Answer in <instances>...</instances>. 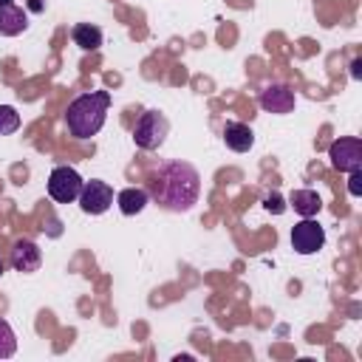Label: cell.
Instances as JSON below:
<instances>
[{"instance_id": "cell-12", "label": "cell", "mask_w": 362, "mask_h": 362, "mask_svg": "<svg viewBox=\"0 0 362 362\" xmlns=\"http://www.w3.org/2000/svg\"><path fill=\"white\" fill-rule=\"evenodd\" d=\"M147 201H150V195H147V189H141V187H127V189H122V192L116 195V204H119L122 215H139V212L147 206Z\"/></svg>"}, {"instance_id": "cell-21", "label": "cell", "mask_w": 362, "mask_h": 362, "mask_svg": "<svg viewBox=\"0 0 362 362\" xmlns=\"http://www.w3.org/2000/svg\"><path fill=\"white\" fill-rule=\"evenodd\" d=\"M8 3H11V0H0V6H8Z\"/></svg>"}, {"instance_id": "cell-14", "label": "cell", "mask_w": 362, "mask_h": 362, "mask_svg": "<svg viewBox=\"0 0 362 362\" xmlns=\"http://www.w3.org/2000/svg\"><path fill=\"white\" fill-rule=\"evenodd\" d=\"M71 37H74V42L82 51H96L102 45V28L99 25H90V23H76L71 28Z\"/></svg>"}, {"instance_id": "cell-18", "label": "cell", "mask_w": 362, "mask_h": 362, "mask_svg": "<svg viewBox=\"0 0 362 362\" xmlns=\"http://www.w3.org/2000/svg\"><path fill=\"white\" fill-rule=\"evenodd\" d=\"M359 181H362V170H354L351 178H348V192H351V195H359V192H362V184H359Z\"/></svg>"}, {"instance_id": "cell-17", "label": "cell", "mask_w": 362, "mask_h": 362, "mask_svg": "<svg viewBox=\"0 0 362 362\" xmlns=\"http://www.w3.org/2000/svg\"><path fill=\"white\" fill-rule=\"evenodd\" d=\"M263 206H266L269 212H274V215H280V212H286V204H283V198H280L277 192H272V195H266V201H263Z\"/></svg>"}, {"instance_id": "cell-9", "label": "cell", "mask_w": 362, "mask_h": 362, "mask_svg": "<svg viewBox=\"0 0 362 362\" xmlns=\"http://www.w3.org/2000/svg\"><path fill=\"white\" fill-rule=\"evenodd\" d=\"M260 107L266 113H291L294 110V90L288 85H280V82H272L260 90Z\"/></svg>"}, {"instance_id": "cell-7", "label": "cell", "mask_w": 362, "mask_h": 362, "mask_svg": "<svg viewBox=\"0 0 362 362\" xmlns=\"http://www.w3.org/2000/svg\"><path fill=\"white\" fill-rule=\"evenodd\" d=\"M322 243H325V229L317 221L303 218L300 223H294V229H291V249L297 255H314V252L322 249Z\"/></svg>"}, {"instance_id": "cell-16", "label": "cell", "mask_w": 362, "mask_h": 362, "mask_svg": "<svg viewBox=\"0 0 362 362\" xmlns=\"http://www.w3.org/2000/svg\"><path fill=\"white\" fill-rule=\"evenodd\" d=\"M20 127V113L11 105H0V136H8Z\"/></svg>"}, {"instance_id": "cell-8", "label": "cell", "mask_w": 362, "mask_h": 362, "mask_svg": "<svg viewBox=\"0 0 362 362\" xmlns=\"http://www.w3.org/2000/svg\"><path fill=\"white\" fill-rule=\"evenodd\" d=\"M8 263H11L14 272L28 274V272H37V269H40V263H42V252H40V246H37L34 240L20 238V240L11 246V252H8Z\"/></svg>"}, {"instance_id": "cell-11", "label": "cell", "mask_w": 362, "mask_h": 362, "mask_svg": "<svg viewBox=\"0 0 362 362\" xmlns=\"http://www.w3.org/2000/svg\"><path fill=\"white\" fill-rule=\"evenodd\" d=\"M28 28V17L20 6L8 3V6H0V34L3 37H17Z\"/></svg>"}, {"instance_id": "cell-4", "label": "cell", "mask_w": 362, "mask_h": 362, "mask_svg": "<svg viewBox=\"0 0 362 362\" xmlns=\"http://www.w3.org/2000/svg\"><path fill=\"white\" fill-rule=\"evenodd\" d=\"M82 184H85L82 175L74 167H54L51 175H48V195L57 204H71V201L79 198Z\"/></svg>"}, {"instance_id": "cell-3", "label": "cell", "mask_w": 362, "mask_h": 362, "mask_svg": "<svg viewBox=\"0 0 362 362\" xmlns=\"http://www.w3.org/2000/svg\"><path fill=\"white\" fill-rule=\"evenodd\" d=\"M170 133V122L158 110H144L133 124V141L141 150H158Z\"/></svg>"}, {"instance_id": "cell-5", "label": "cell", "mask_w": 362, "mask_h": 362, "mask_svg": "<svg viewBox=\"0 0 362 362\" xmlns=\"http://www.w3.org/2000/svg\"><path fill=\"white\" fill-rule=\"evenodd\" d=\"M328 158H331V167L339 170V173L362 170V139H356V136H342V139L331 141Z\"/></svg>"}, {"instance_id": "cell-2", "label": "cell", "mask_w": 362, "mask_h": 362, "mask_svg": "<svg viewBox=\"0 0 362 362\" xmlns=\"http://www.w3.org/2000/svg\"><path fill=\"white\" fill-rule=\"evenodd\" d=\"M107 107H110V93L107 90H88L79 93L68 110H65V127L68 136L74 139H90L102 130L105 119H107Z\"/></svg>"}, {"instance_id": "cell-10", "label": "cell", "mask_w": 362, "mask_h": 362, "mask_svg": "<svg viewBox=\"0 0 362 362\" xmlns=\"http://www.w3.org/2000/svg\"><path fill=\"white\" fill-rule=\"evenodd\" d=\"M223 141H226L229 150L246 153V150L255 144V133H252V127L243 124V122H226V124H223Z\"/></svg>"}, {"instance_id": "cell-22", "label": "cell", "mask_w": 362, "mask_h": 362, "mask_svg": "<svg viewBox=\"0 0 362 362\" xmlns=\"http://www.w3.org/2000/svg\"><path fill=\"white\" fill-rule=\"evenodd\" d=\"M0 274H3V257H0Z\"/></svg>"}, {"instance_id": "cell-6", "label": "cell", "mask_w": 362, "mask_h": 362, "mask_svg": "<svg viewBox=\"0 0 362 362\" xmlns=\"http://www.w3.org/2000/svg\"><path fill=\"white\" fill-rule=\"evenodd\" d=\"M76 201H79L82 212H88V215H102V212H107L110 204H113V187H110L107 181L90 178V181L82 184V192H79Z\"/></svg>"}, {"instance_id": "cell-13", "label": "cell", "mask_w": 362, "mask_h": 362, "mask_svg": "<svg viewBox=\"0 0 362 362\" xmlns=\"http://www.w3.org/2000/svg\"><path fill=\"white\" fill-rule=\"evenodd\" d=\"M288 204H291L294 212L303 215V218H314V215L322 209V201H320V195H317L314 189H294L291 198H288Z\"/></svg>"}, {"instance_id": "cell-20", "label": "cell", "mask_w": 362, "mask_h": 362, "mask_svg": "<svg viewBox=\"0 0 362 362\" xmlns=\"http://www.w3.org/2000/svg\"><path fill=\"white\" fill-rule=\"evenodd\" d=\"M359 68H362V59H354V62H351V74L359 76Z\"/></svg>"}, {"instance_id": "cell-15", "label": "cell", "mask_w": 362, "mask_h": 362, "mask_svg": "<svg viewBox=\"0 0 362 362\" xmlns=\"http://www.w3.org/2000/svg\"><path fill=\"white\" fill-rule=\"evenodd\" d=\"M14 351H17V337H14L11 325L6 320H0V359L14 356Z\"/></svg>"}, {"instance_id": "cell-1", "label": "cell", "mask_w": 362, "mask_h": 362, "mask_svg": "<svg viewBox=\"0 0 362 362\" xmlns=\"http://www.w3.org/2000/svg\"><path fill=\"white\" fill-rule=\"evenodd\" d=\"M198 192H201V175L187 161H167L147 181V195L170 212L192 209V204L198 201Z\"/></svg>"}, {"instance_id": "cell-19", "label": "cell", "mask_w": 362, "mask_h": 362, "mask_svg": "<svg viewBox=\"0 0 362 362\" xmlns=\"http://www.w3.org/2000/svg\"><path fill=\"white\" fill-rule=\"evenodd\" d=\"M42 6H45L42 0H28V8H31V11H42Z\"/></svg>"}]
</instances>
